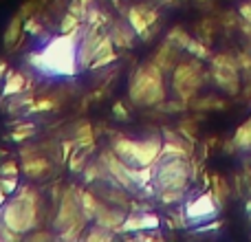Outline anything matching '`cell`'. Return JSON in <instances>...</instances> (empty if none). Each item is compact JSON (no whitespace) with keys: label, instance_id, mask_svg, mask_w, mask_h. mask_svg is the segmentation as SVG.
I'll list each match as a JSON object with an SVG mask.
<instances>
[{"label":"cell","instance_id":"1","mask_svg":"<svg viewBox=\"0 0 251 242\" xmlns=\"http://www.w3.org/2000/svg\"><path fill=\"white\" fill-rule=\"evenodd\" d=\"M192 163L185 156H165L152 165V192L165 205L181 203L192 183Z\"/></svg>","mask_w":251,"mask_h":242},{"label":"cell","instance_id":"2","mask_svg":"<svg viewBox=\"0 0 251 242\" xmlns=\"http://www.w3.org/2000/svg\"><path fill=\"white\" fill-rule=\"evenodd\" d=\"M40 220H42V196L29 185L18 187L0 207V225L11 229L20 238L38 229Z\"/></svg>","mask_w":251,"mask_h":242},{"label":"cell","instance_id":"3","mask_svg":"<svg viewBox=\"0 0 251 242\" xmlns=\"http://www.w3.org/2000/svg\"><path fill=\"white\" fill-rule=\"evenodd\" d=\"M82 31V29H79ZM77 33H62L53 38L42 51L31 55V62H35V69L47 75H75L79 71L77 64Z\"/></svg>","mask_w":251,"mask_h":242},{"label":"cell","instance_id":"4","mask_svg":"<svg viewBox=\"0 0 251 242\" xmlns=\"http://www.w3.org/2000/svg\"><path fill=\"white\" fill-rule=\"evenodd\" d=\"M128 97L139 108H152L161 106L168 97V86H165V73L154 64L146 62L132 73L128 84Z\"/></svg>","mask_w":251,"mask_h":242},{"label":"cell","instance_id":"5","mask_svg":"<svg viewBox=\"0 0 251 242\" xmlns=\"http://www.w3.org/2000/svg\"><path fill=\"white\" fill-rule=\"evenodd\" d=\"M53 231L62 240H77L82 238L84 229L88 225V218L84 214L79 187H66L57 200V209L53 216Z\"/></svg>","mask_w":251,"mask_h":242},{"label":"cell","instance_id":"6","mask_svg":"<svg viewBox=\"0 0 251 242\" xmlns=\"http://www.w3.org/2000/svg\"><path fill=\"white\" fill-rule=\"evenodd\" d=\"M110 150L130 168H152L163 150V137L150 134L143 139H132L126 134H115L110 139Z\"/></svg>","mask_w":251,"mask_h":242},{"label":"cell","instance_id":"7","mask_svg":"<svg viewBox=\"0 0 251 242\" xmlns=\"http://www.w3.org/2000/svg\"><path fill=\"white\" fill-rule=\"evenodd\" d=\"M203 66L199 60H178L172 69V91L181 101H190L203 86Z\"/></svg>","mask_w":251,"mask_h":242},{"label":"cell","instance_id":"8","mask_svg":"<svg viewBox=\"0 0 251 242\" xmlns=\"http://www.w3.org/2000/svg\"><path fill=\"white\" fill-rule=\"evenodd\" d=\"M240 64L236 57L227 55V53H221V55L212 57V79L223 93L227 95H236L240 88V73H238Z\"/></svg>","mask_w":251,"mask_h":242},{"label":"cell","instance_id":"9","mask_svg":"<svg viewBox=\"0 0 251 242\" xmlns=\"http://www.w3.org/2000/svg\"><path fill=\"white\" fill-rule=\"evenodd\" d=\"M221 212V205L214 198L212 192H203V194L194 196L185 203L183 207V220L190 222V225H201V222L214 220Z\"/></svg>","mask_w":251,"mask_h":242},{"label":"cell","instance_id":"10","mask_svg":"<svg viewBox=\"0 0 251 242\" xmlns=\"http://www.w3.org/2000/svg\"><path fill=\"white\" fill-rule=\"evenodd\" d=\"M126 207H119V205H113V203H106V200L100 198V205H97V212H95V218L93 222L104 229L113 231V234L122 236V227H124V220H126Z\"/></svg>","mask_w":251,"mask_h":242},{"label":"cell","instance_id":"11","mask_svg":"<svg viewBox=\"0 0 251 242\" xmlns=\"http://www.w3.org/2000/svg\"><path fill=\"white\" fill-rule=\"evenodd\" d=\"M126 20L130 22V26L134 29V33H137L139 38L148 40V38H152V33H154L152 29H154V22H156V11L148 9L146 4H134V7L128 9Z\"/></svg>","mask_w":251,"mask_h":242},{"label":"cell","instance_id":"12","mask_svg":"<svg viewBox=\"0 0 251 242\" xmlns=\"http://www.w3.org/2000/svg\"><path fill=\"white\" fill-rule=\"evenodd\" d=\"M49 169H51V163L44 154H40L38 150H31V147L22 150V172L29 178H33V181L44 178L49 174Z\"/></svg>","mask_w":251,"mask_h":242},{"label":"cell","instance_id":"13","mask_svg":"<svg viewBox=\"0 0 251 242\" xmlns=\"http://www.w3.org/2000/svg\"><path fill=\"white\" fill-rule=\"evenodd\" d=\"M159 216L152 212H139V214H128L124 220L122 234H139V231L156 229L159 227Z\"/></svg>","mask_w":251,"mask_h":242},{"label":"cell","instance_id":"14","mask_svg":"<svg viewBox=\"0 0 251 242\" xmlns=\"http://www.w3.org/2000/svg\"><path fill=\"white\" fill-rule=\"evenodd\" d=\"M108 35L113 38V42H115V47L117 48H130L134 44V40L139 38L137 33H134V29L130 26V22L128 20H119V22H115L113 26H110V31H108Z\"/></svg>","mask_w":251,"mask_h":242},{"label":"cell","instance_id":"15","mask_svg":"<svg viewBox=\"0 0 251 242\" xmlns=\"http://www.w3.org/2000/svg\"><path fill=\"white\" fill-rule=\"evenodd\" d=\"M178 53H181V48L178 47H174L172 42H168L165 40V44L159 48V51L154 53V64L159 66L163 73H172V69L178 64Z\"/></svg>","mask_w":251,"mask_h":242},{"label":"cell","instance_id":"16","mask_svg":"<svg viewBox=\"0 0 251 242\" xmlns=\"http://www.w3.org/2000/svg\"><path fill=\"white\" fill-rule=\"evenodd\" d=\"M25 20H26V18L22 16V13H16V16L11 18L7 31H4V38H2L4 48H9V51H11V47H16V44H18V38H20V33L25 31Z\"/></svg>","mask_w":251,"mask_h":242},{"label":"cell","instance_id":"17","mask_svg":"<svg viewBox=\"0 0 251 242\" xmlns=\"http://www.w3.org/2000/svg\"><path fill=\"white\" fill-rule=\"evenodd\" d=\"M2 95L4 97H13V95H20L22 91H26V79L22 77L20 73H13V71H9L7 77L2 79Z\"/></svg>","mask_w":251,"mask_h":242},{"label":"cell","instance_id":"18","mask_svg":"<svg viewBox=\"0 0 251 242\" xmlns=\"http://www.w3.org/2000/svg\"><path fill=\"white\" fill-rule=\"evenodd\" d=\"M82 238L88 240V242H95V240H115V238H117V234H113V231H108V229H104V227L95 225V222H88V227L84 229Z\"/></svg>","mask_w":251,"mask_h":242},{"label":"cell","instance_id":"19","mask_svg":"<svg viewBox=\"0 0 251 242\" xmlns=\"http://www.w3.org/2000/svg\"><path fill=\"white\" fill-rule=\"evenodd\" d=\"M231 141H234V147H238V150H249L251 147V117L236 130Z\"/></svg>","mask_w":251,"mask_h":242},{"label":"cell","instance_id":"20","mask_svg":"<svg viewBox=\"0 0 251 242\" xmlns=\"http://www.w3.org/2000/svg\"><path fill=\"white\" fill-rule=\"evenodd\" d=\"M33 132H35L33 123H16V130L9 134V139L16 141V143H22V141H26L29 137H33Z\"/></svg>","mask_w":251,"mask_h":242},{"label":"cell","instance_id":"21","mask_svg":"<svg viewBox=\"0 0 251 242\" xmlns=\"http://www.w3.org/2000/svg\"><path fill=\"white\" fill-rule=\"evenodd\" d=\"M165 40H168V42H172L174 47H178V48L183 51V48H187V44H190V40H192V38L181 29V26H176V29L170 31L168 38H165Z\"/></svg>","mask_w":251,"mask_h":242},{"label":"cell","instance_id":"22","mask_svg":"<svg viewBox=\"0 0 251 242\" xmlns=\"http://www.w3.org/2000/svg\"><path fill=\"white\" fill-rule=\"evenodd\" d=\"M212 194H214V198L218 200V205L223 207V203H225V198L229 196V187H227V183H225V178H221V176H214V190H212Z\"/></svg>","mask_w":251,"mask_h":242},{"label":"cell","instance_id":"23","mask_svg":"<svg viewBox=\"0 0 251 242\" xmlns=\"http://www.w3.org/2000/svg\"><path fill=\"white\" fill-rule=\"evenodd\" d=\"M18 172H20V168L16 161H7L0 165V176H18Z\"/></svg>","mask_w":251,"mask_h":242},{"label":"cell","instance_id":"24","mask_svg":"<svg viewBox=\"0 0 251 242\" xmlns=\"http://www.w3.org/2000/svg\"><path fill=\"white\" fill-rule=\"evenodd\" d=\"M57 104H53V99H40L38 104H33L29 108V115H33V113H44V110H51V108H55Z\"/></svg>","mask_w":251,"mask_h":242},{"label":"cell","instance_id":"25","mask_svg":"<svg viewBox=\"0 0 251 242\" xmlns=\"http://www.w3.org/2000/svg\"><path fill=\"white\" fill-rule=\"evenodd\" d=\"M201 104H194V108H223V101L214 99V97H207V99H199Z\"/></svg>","mask_w":251,"mask_h":242},{"label":"cell","instance_id":"26","mask_svg":"<svg viewBox=\"0 0 251 242\" xmlns=\"http://www.w3.org/2000/svg\"><path fill=\"white\" fill-rule=\"evenodd\" d=\"M238 13H240V18H243L245 22L251 26V0H247V2H243L240 4V9H238Z\"/></svg>","mask_w":251,"mask_h":242},{"label":"cell","instance_id":"27","mask_svg":"<svg viewBox=\"0 0 251 242\" xmlns=\"http://www.w3.org/2000/svg\"><path fill=\"white\" fill-rule=\"evenodd\" d=\"M113 113H115V115H117V117H122V121H126V119H128V113H126V108H124V106H122V104H115Z\"/></svg>","mask_w":251,"mask_h":242},{"label":"cell","instance_id":"28","mask_svg":"<svg viewBox=\"0 0 251 242\" xmlns=\"http://www.w3.org/2000/svg\"><path fill=\"white\" fill-rule=\"evenodd\" d=\"M4 73H7V64H4V62H0V82H2Z\"/></svg>","mask_w":251,"mask_h":242}]
</instances>
